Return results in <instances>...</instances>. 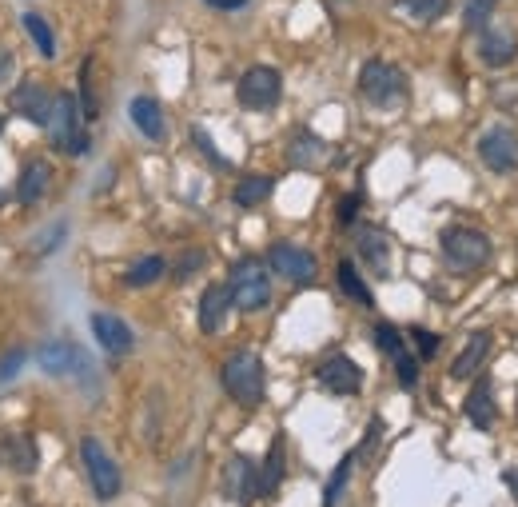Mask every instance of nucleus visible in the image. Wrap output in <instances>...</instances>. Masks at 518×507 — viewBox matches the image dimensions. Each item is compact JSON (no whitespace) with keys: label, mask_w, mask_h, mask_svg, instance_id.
<instances>
[{"label":"nucleus","mask_w":518,"mask_h":507,"mask_svg":"<svg viewBox=\"0 0 518 507\" xmlns=\"http://www.w3.org/2000/svg\"><path fill=\"white\" fill-rule=\"evenodd\" d=\"M439 248H443V264L455 272V276H475L491 264L495 248H491V236L471 228V224H451L443 228L439 236Z\"/></svg>","instance_id":"f257e3e1"},{"label":"nucleus","mask_w":518,"mask_h":507,"mask_svg":"<svg viewBox=\"0 0 518 507\" xmlns=\"http://www.w3.org/2000/svg\"><path fill=\"white\" fill-rule=\"evenodd\" d=\"M220 384L240 408H259L263 404V360H259V352L236 348L220 368Z\"/></svg>","instance_id":"f03ea898"},{"label":"nucleus","mask_w":518,"mask_h":507,"mask_svg":"<svg viewBox=\"0 0 518 507\" xmlns=\"http://www.w3.org/2000/svg\"><path fill=\"white\" fill-rule=\"evenodd\" d=\"M44 132L52 140V148L60 152H84L88 148V136H84V108H80V96L76 92H56L52 96V112L44 120Z\"/></svg>","instance_id":"7ed1b4c3"},{"label":"nucleus","mask_w":518,"mask_h":507,"mask_svg":"<svg viewBox=\"0 0 518 507\" xmlns=\"http://www.w3.org/2000/svg\"><path fill=\"white\" fill-rule=\"evenodd\" d=\"M359 96L371 108H399L407 100V76L391 60H367L359 68Z\"/></svg>","instance_id":"20e7f679"},{"label":"nucleus","mask_w":518,"mask_h":507,"mask_svg":"<svg viewBox=\"0 0 518 507\" xmlns=\"http://www.w3.org/2000/svg\"><path fill=\"white\" fill-rule=\"evenodd\" d=\"M228 288H232V300L240 312H259L271 304V268L267 260L256 256H244L232 264V276H228Z\"/></svg>","instance_id":"39448f33"},{"label":"nucleus","mask_w":518,"mask_h":507,"mask_svg":"<svg viewBox=\"0 0 518 507\" xmlns=\"http://www.w3.org/2000/svg\"><path fill=\"white\" fill-rule=\"evenodd\" d=\"M80 460H84V472L92 480V492L100 500H116L120 488H124V476H120V464L108 456V448L96 436H84L80 440Z\"/></svg>","instance_id":"423d86ee"},{"label":"nucleus","mask_w":518,"mask_h":507,"mask_svg":"<svg viewBox=\"0 0 518 507\" xmlns=\"http://www.w3.org/2000/svg\"><path fill=\"white\" fill-rule=\"evenodd\" d=\"M236 100L248 112H271L283 100V76L271 64H252L236 84Z\"/></svg>","instance_id":"0eeeda50"},{"label":"nucleus","mask_w":518,"mask_h":507,"mask_svg":"<svg viewBox=\"0 0 518 507\" xmlns=\"http://www.w3.org/2000/svg\"><path fill=\"white\" fill-rule=\"evenodd\" d=\"M315 384H319L323 392H331V396H359V388H363V368H359L351 356L331 352V356L319 360Z\"/></svg>","instance_id":"6e6552de"},{"label":"nucleus","mask_w":518,"mask_h":507,"mask_svg":"<svg viewBox=\"0 0 518 507\" xmlns=\"http://www.w3.org/2000/svg\"><path fill=\"white\" fill-rule=\"evenodd\" d=\"M267 268L275 272V276H283V280H291V284H311L315 280V256L307 252V248H299V244H287V240H279V244H271L267 248Z\"/></svg>","instance_id":"1a4fd4ad"},{"label":"nucleus","mask_w":518,"mask_h":507,"mask_svg":"<svg viewBox=\"0 0 518 507\" xmlns=\"http://www.w3.org/2000/svg\"><path fill=\"white\" fill-rule=\"evenodd\" d=\"M479 160L495 172V176H511L518 172V136L511 128H491L479 140Z\"/></svg>","instance_id":"9d476101"},{"label":"nucleus","mask_w":518,"mask_h":507,"mask_svg":"<svg viewBox=\"0 0 518 507\" xmlns=\"http://www.w3.org/2000/svg\"><path fill=\"white\" fill-rule=\"evenodd\" d=\"M52 96H56V92H48L40 80H20V84L12 88V96H8V108H12V116H24V120H32L36 128H44V120H48V112H52Z\"/></svg>","instance_id":"9b49d317"},{"label":"nucleus","mask_w":518,"mask_h":507,"mask_svg":"<svg viewBox=\"0 0 518 507\" xmlns=\"http://www.w3.org/2000/svg\"><path fill=\"white\" fill-rule=\"evenodd\" d=\"M36 360H40V368H44L48 376H56V380L76 376V372H92L88 360H84V352H80L76 344H68V340H48V344L36 352Z\"/></svg>","instance_id":"f8f14e48"},{"label":"nucleus","mask_w":518,"mask_h":507,"mask_svg":"<svg viewBox=\"0 0 518 507\" xmlns=\"http://www.w3.org/2000/svg\"><path fill=\"white\" fill-rule=\"evenodd\" d=\"M224 496L240 507H248L259 496V472L248 456H232L224 464Z\"/></svg>","instance_id":"ddd939ff"},{"label":"nucleus","mask_w":518,"mask_h":507,"mask_svg":"<svg viewBox=\"0 0 518 507\" xmlns=\"http://www.w3.org/2000/svg\"><path fill=\"white\" fill-rule=\"evenodd\" d=\"M92 336H96V344H100L108 356H128V352L136 348L132 328H128L120 316H112V312H96V316H92Z\"/></svg>","instance_id":"4468645a"},{"label":"nucleus","mask_w":518,"mask_h":507,"mask_svg":"<svg viewBox=\"0 0 518 507\" xmlns=\"http://www.w3.org/2000/svg\"><path fill=\"white\" fill-rule=\"evenodd\" d=\"M236 308V300H232V288L228 284H212L204 296H200V332L204 336H216V332H224V324H228V312Z\"/></svg>","instance_id":"2eb2a0df"},{"label":"nucleus","mask_w":518,"mask_h":507,"mask_svg":"<svg viewBox=\"0 0 518 507\" xmlns=\"http://www.w3.org/2000/svg\"><path fill=\"white\" fill-rule=\"evenodd\" d=\"M463 416H467V424L479 428V432H491V428H495L499 404H495V384H491V380H475V388H471L467 400H463Z\"/></svg>","instance_id":"dca6fc26"},{"label":"nucleus","mask_w":518,"mask_h":507,"mask_svg":"<svg viewBox=\"0 0 518 507\" xmlns=\"http://www.w3.org/2000/svg\"><path fill=\"white\" fill-rule=\"evenodd\" d=\"M491 348H495V336H491V332H471L467 344H463V352H459L455 364H451V376H455V380H471V376L487 364Z\"/></svg>","instance_id":"f3484780"},{"label":"nucleus","mask_w":518,"mask_h":507,"mask_svg":"<svg viewBox=\"0 0 518 507\" xmlns=\"http://www.w3.org/2000/svg\"><path fill=\"white\" fill-rule=\"evenodd\" d=\"M359 256L375 276H391V236L383 228H363L359 232Z\"/></svg>","instance_id":"a211bd4d"},{"label":"nucleus","mask_w":518,"mask_h":507,"mask_svg":"<svg viewBox=\"0 0 518 507\" xmlns=\"http://www.w3.org/2000/svg\"><path fill=\"white\" fill-rule=\"evenodd\" d=\"M515 52H518L515 32H507V28H479V56H483V64L503 68V64L515 60Z\"/></svg>","instance_id":"6ab92c4d"},{"label":"nucleus","mask_w":518,"mask_h":507,"mask_svg":"<svg viewBox=\"0 0 518 507\" xmlns=\"http://www.w3.org/2000/svg\"><path fill=\"white\" fill-rule=\"evenodd\" d=\"M48 184H52V168H48V160L32 156V160H24V168H20L16 200H20V204H36V200H44Z\"/></svg>","instance_id":"aec40b11"},{"label":"nucleus","mask_w":518,"mask_h":507,"mask_svg":"<svg viewBox=\"0 0 518 507\" xmlns=\"http://www.w3.org/2000/svg\"><path fill=\"white\" fill-rule=\"evenodd\" d=\"M128 116H132V124H136L148 140H164V108H160L152 96H136V100L128 104Z\"/></svg>","instance_id":"412c9836"},{"label":"nucleus","mask_w":518,"mask_h":507,"mask_svg":"<svg viewBox=\"0 0 518 507\" xmlns=\"http://www.w3.org/2000/svg\"><path fill=\"white\" fill-rule=\"evenodd\" d=\"M283 468H287V452H283V440L275 436L271 448H267V460H263V472H259V496H275L279 484H283Z\"/></svg>","instance_id":"4be33fe9"},{"label":"nucleus","mask_w":518,"mask_h":507,"mask_svg":"<svg viewBox=\"0 0 518 507\" xmlns=\"http://www.w3.org/2000/svg\"><path fill=\"white\" fill-rule=\"evenodd\" d=\"M168 272V264H164V256H140V260H132L128 264V272H124V288H152L160 276Z\"/></svg>","instance_id":"5701e85b"},{"label":"nucleus","mask_w":518,"mask_h":507,"mask_svg":"<svg viewBox=\"0 0 518 507\" xmlns=\"http://www.w3.org/2000/svg\"><path fill=\"white\" fill-rule=\"evenodd\" d=\"M335 276H339V288H343V296H347V300H355V304H363V308H371V304H375L371 288L363 284V276L355 272V264H351V260H343V264L335 268Z\"/></svg>","instance_id":"b1692460"},{"label":"nucleus","mask_w":518,"mask_h":507,"mask_svg":"<svg viewBox=\"0 0 518 507\" xmlns=\"http://www.w3.org/2000/svg\"><path fill=\"white\" fill-rule=\"evenodd\" d=\"M271 188H275V180H271V176H244V180L236 184L232 200H236L240 208H259V204L271 196Z\"/></svg>","instance_id":"393cba45"},{"label":"nucleus","mask_w":518,"mask_h":507,"mask_svg":"<svg viewBox=\"0 0 518 507\" xmlns=\"http://www.w3.org/2000/svg\"><path fill=\"white\" fill-rule=\"evenodd\" d=\"M20 24H24V32L32 36V44L40 48V56H48V60H52V56H56V36H52V24H48L40 12H24V16H20Z\"/></svg>","instance_id":"a878e982"},{"label":"nucleus","mask_w":518,"mask_h":507,"mask_svg":"<svg viewBox=\"0 0 518 507\" xmlns=\"http://www.w3.org/2000/svg\"><path fill=\"white\" fill-rule=\"evenodd\" d=\"M327 148H323V140H315L311 132H299L295 140H291V164H303V168H311V164H319V156H323Z\"/></svg>","instance_id":"bb28decb"},{"label":"nucleus","mask_w":518,"mask_h":507,"mask_svg":"<svg viewBox=\"0 0 518 507\" xmlns=\"http://www.w3.org/2000/svg\"><path fill=\"white\" fill-rule=\"evenodd\" d=\"M204 264H208V252H204V248H188V252H180V260L172 264V280H176V284H188Z\"/></svg>","instance_id":"cd10ccee"},{"label":"nucleus","mask_w":518,"mask_h":507,"mask_svg":"<svg viewBox=\"0 0 518 507\" xmlns=\"http://www.w3.org/2000/svg\"><path fill=\"white\" fill-rule=\"evenodd\" d=\"M351 468H355V452H347V456L339 460V468L331 472V480H327V488H323V507H335L339 492L347 488V476H351Z\"/></svg>","instance_id":"c85d7f7f"},{"label":"nucleus","mask_w":518,"mask_h":507,"mask_svg":"<svg viewBox=\"0 0 518 507\" xmlns=\"http://www.w3.org/2000/svg\"><path fill=\"white\" fill-rule=\"evenodd\" d=\"M375 348H379L387 360H395V356H403V352H407V340H403V332H399V328H391V324H375Z\"/></svg>","instance_id":"c756f323"},{"label":"nucleus","mask_w":518,"mask_h":507,"mask_svg":"<svg viewBox=\"0 0 518 507\" xmlns=\"http://www.w3.org/2000/svg\"><path fill=\"white\" fill-rule=\"evenodd\" d=\"M403 4H407V12H411L415 20H423V24H431V20H439V16L451 12V0H403Z\"/></svg>","instance_id":"7c9ffc66"},{"label":"nucleus","mask_w":518,"mask_h":507,"mask_svg":"<svg viewBox=\"0 0 518 507\" xmlns=\"http://www.w3.org/2000/svg\"><path fill=\"white\" fill-rule=\"evenodd\" d=\"M495 8H499V0H463L467 28H487V20H491Z\"/></svg>","instance_id":"2f4dec72"},{"label":"nucleus","mask_w":518,"mask_h":507,"mask_svg":"<svg viewBox=\"0 0 518 507\" xmlns=\"http://www.w3.org/2000/svg\"><path fill=\"white\" fill-rule=\"evenodd\" d=\"M411 340H415V356H419V360H435L439 348H443V336H435V332H427V328H411Z\"/></svg>","instance_id":"473e14b6"},{"label":"nucleus","mask_w":518,"mask_h":507,"mask_svg":"<svg viewBox=\"0 0 518 507\" xmlns=\"http://www.w3.org/2000/svg\"><path fill=\"white\" fill-rule=\"evenodd\" d=\"M395 372H399V384L411 392L415 384H419V360L411 356V352H403V356H395Z\"/></svg>","instance_id":"72a5a7b5"},{"label":"nucleus","mask_w":518,"mask_h":507,"mask_svg":"<svg viewBox=\"0 0 518 507\" xmlns=\"http://www.w3.org/2000/svg\"><path fill=\"white\" fill-rule=\"evenodd\" d=\"M4 448H8V452H4V456H8V464H16L20 472H28V468H32V444H28V440H12V444H4Z\"/></svg>","instance_id":"f704fd0d"},{"label":"nucleus","mask_w":518,"mask_h":507,"mask_svg":"<svg viewBox=\"0 0 518 507\" xmlns=\"http://www.w3.org/2000/svg\"><path fill=\"white\" fill-rule=\"evenodd\" d=\"M192 136H196V144H200V148H204V152H208V160H212V164H216V168H220V172H228V160H224V152H220V148H216V144H212V140H208V132H204V128H196V132H192Z\"/></svg>","instance_id":"c9c22d12"},{"label":"nucleus","mask_w":518,"mask_h":507,"mask_svg":"<svg viewBox=\"0 0 518 507\" xmlns=\"http://www.w3.org/2000/svg\"><path fill=\"white\" fill-rule=\"evenodd\" d=\"M355 208H359V196H347L339 204V228H351L355 224Z\"/></svg>","instance_id":"e433bc0d"},{"label":"nucleus","mask_w":518,"mask_h":507,"mask_svg":"<svg viewBox=\"0 0 518 507\" xmlns=\"http://www.w3.org/2000/svg\"><path fill=\"white\" fill-rule=\"evenodd\" d=\"M12 68H16V56H12V48H4V44H0V84H8Z\"/></svg>","instance_id":"4c0bfd02"},{"label":"nucleus","mask_w":518,"mask_h":507,"mask_svg":"<svg viewBox=\"0 0 518 507\" xmlns=\"http://www.w3.org/2000/svg\"><path fill=\"white\" fill-rule=\"evenodd\" d=\"M208 8H220V12H236V8H248L252 0H204Z\"/></svg>","instance_id":"58836bf2"},{"label":"nucleus","mask_w":518,"mask_h":507,"mask_svg":"<svg viewBox=\"0 0 518 507\" xmlns=\"http://www.w3.org/2000/svg\"><path fill=\"white\" fill-rule=\"evenodd\" d=\"M503 484H507V492L515 496V504H518V468H507V472H503Z\"/></svg>","instance_id":"ea45409f"},{"label":"nucleus","mask_w":518,"mask_h":507,"mask_svg":"<svg viewBox=\"0 0 518 507\" xmlns=\"http://www.w3.org/2000/svg\"><path fill=\"white\" fill-rule=\"evenodd\" d=\"M0 128H4V116H0Z\"/></svg>","instance_id":"a19ab883"}]
</instances>
